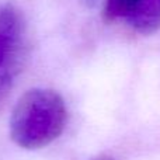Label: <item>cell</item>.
Masks as SVG:
<instances>
[{
	"mask_svg": "<svg viewBox=\"0 0 160 160\" xmlns=\"http://www.w3.org/2000/svg\"><path fill=\"white\" fill-rule=\"evenodd\" d=\"M93 160H115V159L111 158V156H98V158H96Z\"/></svg>",
	"mask_w": 160,
	"mask_h": 160,
	"instance_id": "obj_4",
	"label": "cell"
},
{
	"mask_svg": "<svg viewBox=\"0 0 160 160\" xmlns=\"http://www.w3.org/2000/svg\"><path fill=\"white\" fill-rule=\"evenodd\" d=\"M104 18L124 20L135 31L149 35L160 27V0H105Z\"/></svg>",
	"mask_w": 160,
	"mask_h": 160,
	"instance_id": "obj_3",
	"label": "cell"
},
{
	"mask_svg": "<svg viewBox=\"0 0 160 160\" xmlns=\"http://www.w3.org/2000/svg\"><path fill=\"white\" fill-rule=\"evenodd\" d=\"M27 53V27L21 11L0 6V107L21 72Z\"/></svg>",
	"mask_w": 160,
	"mask_h": 160,
	"instance_id": "obj_2",
	"label": "cell"
},
{
	"mask_svg": "<svg viewBox=\"0 0 160 160\" xmlns=\"http://www.w3.org/2000/svg\"><path fill=\"white\" fill-rule=\"evenodd\" d=\"M68 111L62 96L51 88H31L18 98L10 117V136L22 149H41L61 136Z\"/></svg>",
	"mask_w": 160,
	"mask_h": 160,
	"instance_id": "obj_1",
	"label": "cell"
}]
</instances>
